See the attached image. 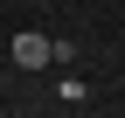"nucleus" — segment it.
I'll return each mask as SVG.
<instances>
[{
	"instance_id": "f257e3e1",
	"label": "nucleus",
	"mask_w": 125,
	"mask_h": 118,
	"mask_svg": "<svg viewBox=\"0 0 125 118\" xmlns=\"http://www.w3.org/2000/svg\"><path fill=\"white\" fill-rule=\"evenodd\" d=\"M7 56H14V69H42V63H56V42L42 35V28H21Z\"/></svg>"
},
{
	"instance_id": "f03ea898",
	"label": "nucleus",
	"mask_w": 125,
	"mask_h": 118,
	"mask_svg": "<svg viewBox=\"0 0 125 118\" xmlns=\"http://www.w3.org/2000/svg\"><path fill=\"white\" fill-rule=\"evenodd\" d=\"M83 97H90V90H83V83H76V77H62V83H56V104H70V111H76V104H83Z\"/></svg>"
}]
</instances>
